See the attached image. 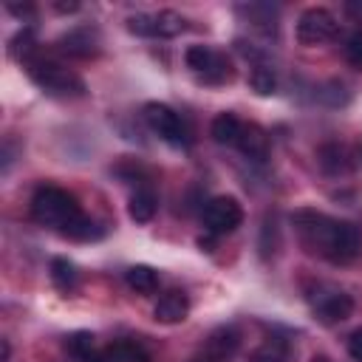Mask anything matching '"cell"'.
<instances>
[{"instance_id": "cell-21", "label": "cell", "mask_w": 362, "mask_h": 362, "mask_svg": "<svg viewBox=\"0 0 362 362\" xmlns=\"http://www.w3.org/2000/svg\"><path fill=\"white\" fill-rule=\"evenodd\" d=\"M249 82H252V88H255L260 96H269V93H274V88H277L274 71H272L266 62H257V65L252 68V76H249Z\"/></svg>"}, {"instance_id": "cell-27", "label": "cell", "mask_w": 362, "mask_h": 362, "mask_svg": "<svg viewBox=\"0 0 362 362\" xmlns=\"http://www.w3.org/2000/svg\"><path fill=\"white\" fill-rule=\"evenodd\" d=\"M8 11H11V14H17V17H23V14H31V11H34V6H28V3H25V6L8 3Z\"/></svg>"}, {"instance_id": "cell-13", "label": "cell", "mask_w": 362, "mask_h": 362, "mask_svg": "<svg viewBox=\"0 0 362 362\" xmlns=\"http://www.w3.org/2000/svg\"><path fill=\"white\" fill-rule=\"evenodd\" d=\"M93 362H150V356L139 342L119 339V342H110L107 348H102L93 356Z\"/></svg>"}, {"instance_id": "cell-7", "label": "cell", "mask_w": 362, "mask_h": 362, "mask_svg": "<svg viewBox=\"0 0 362 362\" xmlns=\"http://www.w3.org/2000/svg\"><path fill=\"white\" fill-rule=\"evenodd\" d=\"M144 122H147L150 130L158 133L167 144H173V147H187V144H189L187 127H184L181 116H178L173 107H167V105H161V102H147V105H144Z\"/></svg>"}, {"instance_id": "cell-22", "label": "cell", "mask_w": 362, "mask_h": 362, "mask_svg": "<svg viewBox=\"0 0 362 362\" xmlns=\"http://www.w3.org/2000/svg\"><path fill=\"white\" fill-rule=\"evenodd\" d=\"M65 348L79 359V362H93V337L90 334H85V331H79V334H71L68 339H65Z\"/></svg>"}, {"instance_id": "cell-12", "label": "cell", "mask_w": 362, "mask_h": 362, "mask_svg": "<svg viewBox=\"0 0 362 362\" xmlns=\"http://www.w3.org/2000/svg\"><path fill=\"white\" fill-rule=\"evenodd\" d=\"M187 311H189V300H187V294L178 291V288L161 294L158 303H156V308H153L156 320H158V322H167V325H170V322H181V320L187 317Z\"/></svg>"}, {"instance_id": "cell-15", "label": "cell", "mask_w": 362, "mask_h": 362, "mask_svg": "<svg viewBox=\"0 0 362 362\" xmlns=\"http://www.w3.org/2000/svg\"><path fill=\"white\" fill-rule=\"evenodd\" d=\"M209 133H212V139H215L218 144H226V147H238V141H240V133H243V122H240L235 113L223 110V113H218V116L212 119V127H209Z\"/></svg>"}, {"instance_id": "cell-14", "label": "cell", "mask_w": 362, "mask_h": 362, "mask_svg": "<svg viewBox=\"0 0 362 362\" xmlns=\"http://www.w3.org/2000/svg\"><path fill=\"white\" fill-rule=\"evenodd\" d=\"M238 150L246 158H252V161H263L269 156V136H266V130L260 124H243Z\"/></svg>"}, {"instance_id": "cell-29", "label": "cell", "mask_w": 362, "mask_h": 362, "mask_svg": "<svg viewBox=\"0 0 362 362\" xmlns=\"http://www.w3.org/2000/svg\"><path fill=\"white\" fill-rule=\"evenodd\" d=\"M0 345H3V356H0V362H8V354H11V348H8V342H6V339H3Z\"/></svg>"}, {"instance_id": "cell-26", "label": "cell", "mask_w": 362, "mask_h": 362, "mask_svg": "<svg viewBox=\"0 0 362 362\" xmlns=\"http://www.w3.org/2000/svg\"><path fill=\"white\" fill-rule=\"evenodd\" d=\"M348 354L354 362H362V328H356L351 337H348Z\"/></svg>"}, {"instance_id": "cell-16", "label": "cell", "mask_w": 362, "mask_h": 362, "mask_svg": "<svg viewBox=\"0 0 362 362\" xmlns=\"http://www.w3.org/2000/svg\"><path fill=\"white\" fill-rule=\"evenodd\" d=\"M246 23H252V28L263 31V34H274L277 31V8L269 6V3H249V6H240L238 8Z\"/></svg>"}, {"instance_id": "cell-30", "label": "cell", "mask_w": 362, "mask_h": 362, "mask_svg": "<svg viewBox=\"0 0 362 362\" xmlns=\"http://www.w3.org/2000/svg\"><path fill=\"white\" fill-rule=\"evenodd\" d=\"M311 362H334V359H331V356H322V354H317Z\"/></svg>"}, {"instance_id": "cell-11", "label": "cell", "mask_w": 362, "mask_h": 362, "mask_svg": "<svg viewBox=\"0 0 362 362\" xmlns=\"http://www.w3.org/2000/svg\"><path fill=\"white\" fill-rule=\"evenodd\" d=\"M238 342H240V337H238L235 328H229V325H226V328H218V331L209 334L204 351H201L192 362H226V359L235 354Z\"/></svg>"}, {"instance_id": "cell-18", "label": "cell", "mask_w": 362, "mask_h": 362, "mask_svg": "<svg viewBox=\"0 0 362 362\" xmlns=\"http://www.w3.org/2000/svg\"><path fill=\"white\" fill-rule=\"evenodd\" d=\"M156 206H158V201H156L153 189H136V195L127 204V212L136 223H147L156 215Z\"/></svg>"}, {"instance_id": "cell-5", "label": "cell", "mask_w": 362, "mask_h": 362, "mask_svg": "<svg viewBox=\"0 0 362 362\" xmlns=\"http://www.w3.org/2000/svg\"><path fill=\"white\" fill-rule=\"evenodd\" d=\"M308 303H311L314 317H317L322 325H337V322L348 320L351 311H354L351 294H345L342 288L325 286V283H317L314 291H308Z\"/></svg>"}, {"instance_id": "cell-1", "label": "cell", "mask_w": 362, "mask_h": 362, "mask_svg": "<svg viewBox=\"0 0 362 362\" xmlns=\"http://www.w3.org/2000/svg\"><path fill=\"white\" fill-rule=\"evenodd\" d=\"M294 232L308 255H317L328 263H351L362 255V229L348 221L328 218L317 209H297L291 215Z\"/></svg>"}, {"instance_id": "cell-4", "label": "cell", "mask_w": 362, "mask_h": 362, "mask_svg": "<svg viewBox=\"0 0 362 362\" xmlns=\"http://www.w3.org/2000/svg\"><path fill=\"white\" fill-rule=\"evenodd\" d=\"M184 59H187V68L206 85H223V82H232V76H235L229 57L209 45H189Z\"/></svg>"}, {"instance_id": "cell-23", "label": "cell", "mask_w": 362, "mask_h": 362, "mask_svg": "<svg viewBox=\"0 0 362 362\" xmlns=\"http://www.w3.org/2000/svg\"><path fill=\"white\" fill-rule=\"evenodd\" d=\"M51 280L57 283V288L68 291V288L76 286V269H74L68 260L57 257V260H51Z\"/></svg>"}, {"instance_id": "cell-17", "label": "cell", "mask_w": 362, "mask_h": 362, "mask_svg": "<svg viewBox=\"0 0 362 362\" xmlns=\"http://www.w3.org/2000/svg\"><path fill=\"white\" fill-rule=\"evenodd\" d=\"M320 167L328 173V175H345L351 173V156L342 144H322L320 147Z\"/></svg>"}, {"instance_id": "cell-10", "label": "cell", "mask_w": 362, "mask_h": 362, "mask_svg": "<svg viewBox=\"0 0 362 362\" xmlns=\"http://www.w3.org/2000/svg\"><path fill=\"white\" fill-rule=\"evenodd\" d=\"M59 51L68 54V57H76V59H88V57H96L99 54V45H102V37L93 25H79V28H71L68 34L59 37Z\"/></svg>"}, {"instance_id": "cell-9", "label": "cell", "mask_w": 362, "mask_h": 362, "mask_svg": "<svg viewBox=\"0 0 362 362\" xmlns=\"http://www.w3.org/2000/svg\"><path fill=\"white\" fill-rule=\"evenodd\" d=\"M337 31H339L337 17H334L328 8H320V6L305 8V11L300 14V20H297V40H300L303 45L328 42V40L337 37Z\"/></svg>"}, {"instance_id": "cell-28", "label": "cell", "mask_w": 362, "mask_h": 362, "mask_svg": "<svg viewBox=\"0 0 362 362\" xmlns=\"http://www.w3.org/2000/svg\"><path fill=\"white\" fill-rule=\"evenodd\" d=\"M54 8H57V11H76L79 3H54Z\"/></svg>"}, {"instance_id": "cell-25", "label": "cell", "mask_w": 362, "mask_h": 362, "mask_svg": "<svg viewBox=\"0 0 362 362\" xmlns=\"http://www.w3.org/2000/svg\"><path fill=\"white\" fill-rule=\"evenodd\" d=\"M249 362H283V354H280V348L272 342V345H263L260 351H255V354L249 356Z\"/></svg>"}, {"instance_id": "cell-3", "label": "cell", "mask_w": 362, "mask_h": 362, "mask_svg": "<svg viewBox=\"0 0 362 362\" xmlns=\"http://www.w3.org/2000/svg\"><path fill=\"white\" fill-rule=\"evenodd\" d=\"M28 68V76L48 93L54 96H79L85 90V82L71 71L65 68L62 62L57 59H48V57H31L25 62Z\"/></svg>"}, {"instance_id": "cell-20", "label": "cell", "mask_w": 362, "mask_h": 362, "mask_svg": "<svg viewBox=\"0 0 362 362\" xmlns=\"http://www.w3.org/2000/svg\"><path fill=\"white\" fill-rule=\"evenodd\" d=\"M8 54L14 59H23L28 62L31 57H37V40H34V28H23L20 34H14L11 45H8Z\"/></svg>"}, {"instance_id": "cell-6", "label": "cell", "mask_w": 362, "mask_h": 362, "mask_svg": "<svg viewBox=\"0 0 362 362\" xmlns=\"http://www.w3.org/2000/svg\"><path fill=\"white\" fill-rule=\"evenodd\" d=\"M127 31L139 34V37H158V40H170L178 37L181 31H187V20L175 11H150V14H133L127 17Z\"/></svg>"}, {"instance_id": "cell-8", "label": "cell", "mask_w": 362, "mask_h": 362, "mask_svg": "<svg viewBox=\"0 0 362 362\" xmlns=\"http://www.w3.org/2000/svg\"><path fill=\"white\" fill-rule=\"evenodd\" d=\"M240 221H243V209H240L238 198H232V195H218V198L206 201V206H204V226L215 238L235 232L240 226Z\"/></svg>"}, {"instance_id": "cell-2", "label": "cell", "mask_w": 362, "mask_h": 362, "mask_svg": "<svg viewBox=\"0 0 362 362\" xmlns=\"http://www.w3.org/2000/svg\"><path fill=\"white\" fill-rule=\"evenodd\" d=\"M31 215L37 223L51 226L74 240H96L102 238L99 223H93L76 204V198L59 187H40L31 198Z\"/></svg>"}, {"instance_id": "cell-24", "label": "cell", "mask_w": 362, "mask_h": 362, "mask_svg": "<svg viewBox=\"0 0 362 362\" xmlns=\"http://www.w3.org/2000/svg\"><path fill=\"white\" fill-rule=\"evenodd\" d=\"M345 57H348V62H351L356 71H362V31H356V34L348 37V42H345Z\"/></svg>"}, {"instance_id": "cell-19", "label": "cell", "mask_w": 362, "mask_h": 362, "mask_svg": "<svg viewBox=\"0 0 362 362\" xmlns=\"http://www.w3.org/2000/svg\"><path fill=\"white\" fill-rule=\"evenodd\" d=\"M124 283H127L133 291H139V294H150V291L158 288V274H156V269H150V266H130V269L124 272Z\"/></svg>"}]
</instances>
